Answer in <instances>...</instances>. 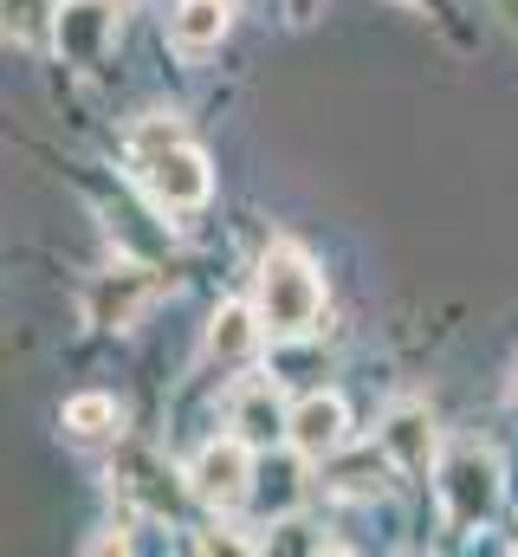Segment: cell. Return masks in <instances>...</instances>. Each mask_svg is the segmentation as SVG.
Wrapping results in <instances>:
<instances>
[{
  "mask_svg": "<svg viewBox=\"0 0 518 557\" xmlns=\"http://www.w3.org/2000/svg\"><path fill=\"white\" fill-rule=\"evenodd\" d=\"M227 33H234V0H175V13H169V39L182 59L214 52Z\"/></svg>",
  "mask_w": 518,
  "mask_h": 557,
  "instance_id": "ba28073f",
  "label": "cell"
},
{
  "mask_svg": "<svg viewBox=\"0 0 518 557\" xmlns=\"http://www.w3.org/2000/svg\"><path fill=\"white\" fill-rule=\"evenodd\" d=\"M195 552H247V539H214V532H201Z\"/></svg>",
  "mask_w": 518,
  "mask_h": 557,
  "instance_id": "e0dca14e",
  "label": "cell"
},
{
  "mask_svg": "<svg viewBox=\"0 0 518 557\" xmlns=\"http://www.w3.org/2000/svg\"><path fill=\"white\" fill-rule=\"evenodd\" d=\"M337 460V454H331ZM388 467L395 460H377V447H357V454H344L337 460V473H331V493H344V499H377L383 493V480H388Z\"/></svg>",
  "mask_w": 518,
  "mask_h": 557,
  "instance_id": "5bb4252c",
  "label": "cell"
},
{
  "mask_svg": "<svg viewBox=\"0 0 518 557\" xmlns=\"http://www.w3.org/2000/svg\"><path fill=\"white\" fill-rule=\"evenodd\" d=\"M377 441H383V454L402 473H428L441 460V434H434V416L421 403H395L383 416V428H377Z\"/></svg>",
  "mask_w": 518,
  "mask_h": 557,
  "instance_id": "8992f818",
  "label": "cell"
},
{
  "mask_svg": "<svg viewBox=\"0 0 518 557\" xmlns=\"http://www.w3.org/2000/svg\"><path fill=\"white\" fill-rule=\"evenodd\" d=\"M149 305V278L124 267V273H111L98 292H91V324H104V331H124L130 318Z\"/></svg>",
  "mask_w": 518,
  "mask_h": 557,
  "instance_id": "8fae6325",
  "label": "cell"
},
{
  "mask_svg": "<svg viewBox=\"0 0 518 557\" xmlns=\"http://www.w3.org/2000/svg\"><path fill=\"white\" fill-rule=\"evenodd\" d=\"M227 428L240 434V441H254V447H279L285 434H292V409H285V396L272 389V383H240L234 396H227Z\"/></svg>",
  "mask_w": 518,
  "mask_h": 557,
  "instance_id": "52a82bcc",
  "label": "cell"
},
{
  "mask_svg": "<svg viewBox=\"0 0 518 557\" xmlns=\"http://www.w3.org/2000/svg\"><path fill=\"white\" fill-rule=\"evenodd\" d=\"M259 318H266V337H311L318 331V318H324V278L318 267L292 247V240H279L266 260H259Z\"/></svg>",
  "mask_w": 518,
  "mask_h": 557,
  "instance_id": "6da1fadb",
  "label": "cell"
},
{
  "mask_svg": "<svg viewBox=\"0 0 518 557\" xmlns=\"http://www.w3.org/2000/svg\"><path fill=\"white\" fill-rule=\"evenodd\" d=\"M254 441H240V434H221V441H208L195 460H188V493L201 499V506H214V512H234V506H247L254 499Z\"/></svg>",
  "mask_w": 518,
  "mask_h": 557,
  "instance_id": "277c9868",
  "label": "cell"
},
{
  "mask_svg": "<svg viewBox=\"0 0 518 557\" xmlns=\"http://www.w3.org/2000/svg\"><path fill=\"white\" fill-rule=\"evenodd\" d=\"M298 493H305V486H298V467H292V460H279V467L266 473V506H272V512H292V506H298Z\"/></svg>",
  "mask_w": 518,
  "mask_h": 557,
  "instance_id": "2e32d148",
  "label": "cell"
},
{
  "mask_svg": "<svg viewBox=\"0 0 518 557\" xmlns=\"http://www.w3.org/2000/svg\"><path fill=\"white\" fill-rule=\"evenodd\" d=\"M162 143H182V124L156 111V117H143V124L130 131V162H136V156H149V149H162Z\"/></svg>",
  "mask_w": 518,
  "mask_h": 557,
  "instance_id": "9a60e30c",
  "label": "cell"
},
{
  "mask_svg": "<svg viewBox=\"0 0 518 557\" xmlns=\"http://www.w3.org/2000/svg\"><path fill=\"white\" fill-rule=\"evenodd\" d=\"M136 175H143V188L156 195V208H169V214H195V208H208V195H214V169H208V156L188 137L136 156Z\"/></svg>",
  "mask_w": 518,
  "mask_h": 557,
  "instance_id": "3957f363",
  "label": "cell"
},
{
  "mask_svg": "<svg viewBox=\"0 0 518 557\" xmlns=\"http://www.w3.org/2000/svg\"><path fill=\"white\" fill-rule=\"evenodd\" d=\"M259 337H266L259 305H221L214 324H208V357H214V363H247L259 350Z\"/></svg>",
  "mask_w": 518,
  "mask_h": 557,
  "instance_id": "9c48e42d",
  "label": "cell"
},
{
  "mask_svg": "<svg viewBox=\"0 0 518 557\" xmlns=\"http://www.w3.org/2000/svg\"><path fill=\"white\" fill-rule=\"evenodd\" d=\"M111 480H124V493H136V499H143L149 512H175V473H162V467H156V454L130 447L124 467H118Z\"/></svg>",
  "mask_w": 518,
  "mask_h": 557,
  "instance_id": "7c38bea8",
  "label": "cell"
},
{
  "mask_svg": "<svg viewBox=\"0 0 518 557\" xmlns=\"http://www.w3.org/2000/svg\"><path fill=\"white\" fill-rule=\"evenodd\" d=\"M59 20H65V0H7V39L39 52L59 39Z\"/></svg>",
  "mask_w": 518,
  "mask_h": 557,
  "instance_id": "4fadbf2b",
  "label": "cell"
},
{
  "mask_svg": "<svg viewBox=\"0 0 518 557\" xmlns=\"http://www.w3.org/2000/svg\"><path fill=\"white\" fill-rule=\"evenodd\" d=\"M285 7H292V20H311V13H318L324 0H285Z\"/></svg>",
  "mask_w": 518,
  "mask_h": 557,
  "instance_id": "ac0fdd59",
  "label": "cell"
},
{
  "mask_svg": "<svg viewBox=\"0 0 518 557\" xmlns=\"http://www.w3.org/2000/svg\"><path fill=\"white\" fill-rule=\"evenodd\" d=\"M285 447H292L298 460H331V454H344V447H350V409H344V396L318 389V396L292 403V434H285Z\"/></svg>",
  "mask_w": 518,
  "mask_h": 557,
  "instance_id": "5b68a950",
  "label": "cell"
},
{
  "mask_svg": "<svg viewBox=\"0 0 518 557\" xmlns=\"http://www.w3.org/2000/svg\"><path fill=\"white\" fill-rule=\"evenodd\" d=\"M65 434L72 441H85V447H98V441H118V428H124V409H118V396H104V389H85V396H72L65 409Z\"/></svg>",
  "mask_w": 518,
  "mask_h": 557,
  "instance_id": "30bf717a",
  "label": "cell"
},
{
  "mask_svg": "<svg viewBox=\"0 0 518 557\" xmlns=\"http://www.w3.org/2000/svg\"><path fill=\"white\" fill-rule=\"evenodd\" d=\"M434 493H441V519L447 532H480L493 512H499V460L473 441H454L441 460H434Z\"/></svg>",
  "mask_w": 518,
  "mask_h": 557,
  "instance_id": "7a4b0ae2",
  "label": "cell"
}]
</instances>
